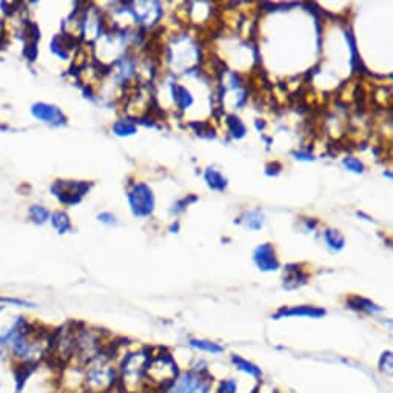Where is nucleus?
<instances>
[{"mask_svg":"<svg viewBox=\"0 0 393 393\" xmlns=\"http://www.w3.org/2000/svg\"><path fill=\"white\" fill-rule=\"evenodd\" d=\"M20 371L0 361V393H16Z\"/></svg>","mask_w":393,"mask_h":393,"instance_id":"nucleus-7","label":"nucleus"},{"mask_svg":"<svg viewBox=\"0 0 393 393\" xmlns=\"http://www.w3.org/2000/svg\"><path fill=\"white\" fill-rule=\"evenodd\" d=\"M236 385L233 381H224L223 385H220L219 393H234Z\"/></svg>","mask_w":393,"mask_h":393,"instance_id":"nucleus-23","label":"nucleus"},{"mask_svg":"<svg viewBox=\"0 0 393 393\" xmlns=\"http://www.w3.org/2000/svg\"><path fill=\"white\" fill-rule=\"evenodd\" d=\"M227 124H228V128H230V133L234 136V138H244V134H246V125L241 122V120L238 118H234V116H230L227 120Z\"/></svg>","mask_w":393,"mask_h":393,"instance_id":"nucleus-17","label":"nucleus"},{"mask_svg":"<svg viewBox=\"0 0 393 393\" xmlns=\"http://www.w3.org/2000/svg\"><path fill=\"white\" fill-rule=\"evenodd\" d=\"M205 181L209 184V187L211 190H216V191H224L227 187V179L225 177L219 173V171L209 168L205 171Z\"/></svg>","mask_w":393,"mask_h":393,"instance_id":"nucleus-12","label":"nucleus"},{"mask_svg":"<svg viewBox=\"0 0 393 393\" xmlns=\"http://www.w3.org/2000/svg\"><path fill=\"white\" fill-rule=\"evenodd\" d=\"M342 163H344L347 170L353 171V173H364V163L360 159H356V157H346Z\"/></svg>","mask_w":393,"mask_h":393,"instance_id":"nucleus-19","label":"nucleus"},{"mask_svg":"<svg viewBox=\"0 0 393 393\" xmlns=\"http://www.w3.org/2000/svg\"><path fill=\"white\" fill-rule=\"evenodd\" d=\"M28 218H30L31 223L35 225H44L45 223H48L49 218H51V211L44 205L35 204L28 209Z\"/></svg>","mask_w":393,"mask_h":393,"instance_id":"nucleus-10","label":"nucleus"},{"mask_svg":"<svg viewBox=\"0 0 393 393\" xmlns=\"http://www.w3.org/2000/svg\"><path fill=\"white\" fill-rule=\"evenodd\" d=\"M350 307L356 310H364L367 313H374V312H380L381 309L380 307H376L374 303L367 301V299H362V298H353L350 299Z\"/></svg>","mask_w":393,"mask_h":393,"instance_id":"nucleus-16","label":"nucleus"},{"mask_svg":"<svg viewBox=\"0 0 393 393\" xmlns=\"http://www.w3.org/2000/svg\"><path fill=\"white\" fill-rule=\"evenodd\" d=\"M91 184L85 181H56L51 185V193L63 205H76L90 191Z\"/></svg>","mask_w":393,"mask_h":393,"instance_id":"nucleus-2","label":"nucleus"},{"mask_svg":"<svg viewBox=\"0 0 393 393\" xmlns=\"http://www.w3.org/2000/svg\"><path fill=\"white\" fill-rule=\"evenodd\" d=\"M295 156H296V159H299V161H313V156L312 154H309V153H295Z\"/></svg>","mask_w":393,"mask_h":393,"instance_id":"nucleus-24","label":"nucleus"},{"mask_svg":"<svg viewBox=\"0 0 393 393\" xmlns=\"http://www.w3.org/2000/svg\"><path fill=\"white\" fill-rule=\"evenodd\" d=\"M191 346L196 347L199 350H205V352H210V353H219L223 352V347L214 344V342L210 341H198V339H193L191 341Z\"/></svg>","mask_w":393,"mask_h":393,"instance_id":"nucleus-18","label":"nucleus"},{"mask_svg":"<svg viewBox=\"0 0 393 393\" xmlns=\"http://www.w3.org/2000/svg\"><path fill=\"white\" fill-rule=\"evenodd\" d=\"M233 361L234 362H238L239 366H241V369H244L246 371H248V374H252V375H261V371H259V369H256L253 364H250V362H247V361H244V360H241V358H233Z\"/></svg>","mask_w":393,"mask_h":393,"instance_id":"nucleus-21","label":"nucleus"},{"mask_svg":"<svg viewBox=\"0 0 393 393\" xmlns=\"http://www.w3.org/2000/svg\"><path fill=\"white\" fill-rule=\"evenodd\" d=\"M70 35L63 34V35H54L51 44H49V49H51L53 54H56L61 59H68L70 57Z\"/></svg>","mask_w":393,"mask_h":393,"instance_id":"nucleus-9","label":"nucleus"},{"mask_svg":"<svg viewBox=\"0 0 393 393\" xmlns=\"http://www.w3.org/2000/svg\"><path fill=\"white\" fill-rule=\"evenodd\" d=\"M166 393H209V385L199 376L187 375L182 378V380L177 381L173 387Z\"/></svg>","mask_w":393,"mask_h":393,"instance_id":"nucleus-6","label":"nucleus"},{"mask_svg":"<svg viewBox=\"0 0 393 393\" xmlns=\"http://www.w3.org/2000/svg\"><path fill=\"white\" fill-rule=\"evenodd\" d=\"M38 53H39L38 44H34V42H26L25 48H24V56L26 57V59L30 62H34L35 59H38Z\"/></svg>","mask_w":393,"mask_h":393,"instance_id":"nucleus-20","label":"nucleus"},{"mask_svg":"<svg viewBox=\"0 0 393 393\" xmlns=\"http://www.w3.org/2000/svg\"><path fill=\"white\" fill-rule=\"evenodd\" d=\"M128 202L136 216L147 218L154 210V196L147 184L139 182L128 193Z\"/></svg>","mask_w":393,"mask_h":393,"instance_id":"nucleus-3","label":"nucleus"},{"mask_svg":"<svg viewBox=\"0 0 393 393\" xmlns=\"http://www.w3.org/2000/svg\"><path fill=\"white\" fill-rule=\"evenodd\" d=\"M49 220H51V225L54 230L59 233V234H65L71 230V220H70V216L65 213V211H54L51 213V218H49Z\"/></svg>","mask_w":393,"mask_h":393,"instance_id":"nucleus-11","label":"nucleus"},{"mask_svg":"<svg viewBox=\"0 0 393 393\" xmlns=\"http://www.w3.org/2000/svg\"><path fill=\"white\" fill-rule=\"evenodd\" d=\"M113 131L116 136L124 138V136L134 134L136 131H138V128H136V124L131 122V120L122 119V120H118V122L113 124Z\"/></svg>","mask_w":393,"mask_h":393,"instance_id":"nucleus-13","label":"nucleus"},{"mask_svg":"<svg viewBox=\"0 0 393 393\" xmlns=\"http://www.w3.org/2000/svg\"><path fill=\"white\" fill-rule=\"evenodd\" d=\"M11 128L8 125H3V124H0V131H10Z\"/></svg>","mask_w":393,"mask_h":393,"instance_id":"nucleus-25","label":"nucleus"},{"mask_svg":"<svg viewBox=\"0 0 393 393\" xmlns=\"http://www.w3.org/2000/svg\"><path fill=\"white\" fill-rule=\"evenodd\" d=\"M253 259L256 262L261 270L264 271H270V270H276L280 267V262H278L275 248L271 244H262L258 248L255 250Z\"/></svg>","mask_w":393,"mask_h":393,"instance_id":"nucleus-5","label":"nucleus"},{"mask_svg":"<svg viewBox=\"0 0 393 393\" xmlns=\"http://www.w3.org/2000/svg\"><path fill=\"white\" fill-rule=\"evenodd\" d=\"M173 95H175V101L177 104L179 109L185 110L193 104V97L190 96V93L185 90L184 87H173Z\"/></svg>","mask_w":393,"mask_h":393,"instance_id":"nucleus-14","label":"nucleus"},{"mask_svg":"<svg viewBox=\"0 0 393 393\" xmlns=\"http://www.w3.org/2000/svg\"><path fill=\"white\" fill-rule=\"evenodd\" d=\"M326 241L327 244L330 246V248H333L335 252H339V250L344 248V236H342L339 232L337 230H327L326 232Z\"/></svg>","mask_w":393,"mask_h":393,"instance_id":"nucleus-15","label":"nucleus"},{"mask_svg":"<svg viewBox=\"0 0 393 393\" xmlns=\"http://www.w3.org/2000/svg\"><path fill=\"white\" fill-rule=\"evenodd\" d=\"M61 370L51 361L20 371L16 393H62Z\"/></svg>","mask_w":393,"mask_h":393,"instance_id":"nucleus-1","label":"nucleus"},{"mask_svg":"<svg viewBox=\"0 0 393 393\" xmlns=\"http://www.w3.org/2000/svg\"><path fill=\"white\" fill-rule=\"evenodd\" d=\"M31 116L40 120L47 125L51 127H62L67 124V116L59 106L47 104V102H35L31 105Z\"/></svg>","mask_w":393,"mask_h":393,"instance_id":"nucleus-4","label":"nucleus"},{"mask_svg":"<svg viewBox=\"0 0 393 393\" xmlns=\"http://www.w3.org/2000/svg\"><path fill=\"white\" fill-rule=\"evenodd\" d=\"M326 314L323 309H316V307H309V305H299L293 307V309L285 310L282 309L280 313L276 314V318L280 316H310V318H319Z\"/></svg>","mask_w":393,"mask_h":393,"instance_id":"nucleus-8","label":"nucleus"},{"mask_svg":"<svg viewBox=\"0 0 393 393\" xmlns=\"http://www.w3.org/2000/svg\"><path fill=\"white\" fill-rule=\"evenodd\" d=\"M97 219L101 220V223H104V224H109V225L116 224V218H114V214H111V213H109V211L99 213V214H97Z\"/></svg>","mask_w":393,"mask_h":393,"instance_id":"nucleus-22","label":"nucleus"}]
</instances>
